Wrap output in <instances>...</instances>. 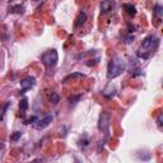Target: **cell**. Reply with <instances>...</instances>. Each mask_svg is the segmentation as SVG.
Listing matches in <instances>:
<instances>
[{"mask_svg":"<svg viewBox=\"0 0 163 163\" xmlns=\"http://www.w3.org/2000/svg\"><path fill=\"white\" fill-rule=\"evenodd\" d=\"M158 45H159L158 37H156L154 34H149V36H147L144 40H143L140 47H139L138 51H137V56L142 60L149 59V57L154 54V51L157 50Z\"/></svg>","mask_w":163,"mask_h":163,"instance_id":"obj_1","label":"cell"},{"mask_svg":"<svg viewBox=\"0 0 163 163\" xmlns=\"http://www.w3.org/2000/svg\"><path fill=\"white\" fill-rule=\"evenodd\" d=\"M126 69V61L122 59L121 56H115L114 59L110 60L107 66V78L108 79H115L117 78L120 74H122V71H125Z\"/></svg>","mask_w":163,"mask_h":163,"instance_id":"obj_2","label":"cell"},{"mask_svg":"<svg viewBox=\"0 0 163 163\" xmlns=\"http://www.w3.org/2000/svg\"><path fill=\"white\" fill-rule=\"evenodd\" d=\"M41 61L49 69H51V68L55 66V65L57 64V61H59V55H57V52L55 51V50H50V51L45 52L44 55L41 56Z\"/></svg>","mask_w":163,"mask_h":163,"instance_id":"obj_3","label":"cell"},{"mask_svg":"<svg viewBox=\"0 0 163 163\" xmlns=\"http://www.w3.org/2000/svg\"><path fill=\"white\" fill-rule=\"evenodd\" d=\"M108 127H110V115L103 112V114H101L98 120V129L101 131H107Z\"/></svg>","mask_w":163,"mask_h":163,"instance_id":"obj_4","label":"cell"},{"mask_svg":"<svg viewBox=\"0 0 163 163\" xmlns=\"http://www.w3.org/2000/svg\"><path fill=\"white\" fill-rule=\"evenodd\" d=\"M52 120H54V116H52V115H47V116H45L44 119L37 120V121L34 122V129H37V130H44L45 127H47L50 124H51Z\"/></svg>","mask_w":163,"mask_h":163,"instance_id":"obj_5","label":"cell"},{"mask_svg":"<svg viewBox=\"0 0 163 163\" xmlns=\"http://www.w3.org/2000/svg\"><path fill=\"white\" fill-rule=\"evenodd\" d=\"M34 84H36V79L33 78V76H27V78L22 79L21 80V88H22V93H24L26 91H28V89L33 88Z\"/></svg>","mask_w":163,"mask_h":163,"instance_id":"obj_6","label":"cell"},{"mask_svg":"<svg viewBox=\"0 0 163 163\" xmlns=\"http://www.w3.org/2000/svg\"><path fill=\"white\" fill-rule=\"evenodd\" d=\"M85 21H87V14H85L84 11H80L78 14V18L75 19V27L76 28H78V27H82L85 23Z\"/></svg>","mask_w":163,"mask_h":163,"instance_id":"obj_7","label":"cell"},{"mask_svg":"<svg viewBox=\"0 0 163 163\" xmlns=\"http://www.w3.org/2000/svg\"><path fill=\"white\" fill-rule=\"evenodd\" d=\"M112 6H114V4L111 3V0H103L102 4H101V11L102 13H107V11L112 10Z\"/></svg>","mask_w":163,"mask_h":163,"instance_id":"obj_8","label":"cell"},{"mask_svg":"<svg viewBox=\"0 0 163 163\" xmlns=\"http://www.w3.org/2000/svg\"><path fill=\"white\" fill-rule=\"evenodd\" d=\"M27 108H28V99L24 97V98L21 99V103H19V111H21V116H22V117L26 115Z\"/></svg>","mask_w":163,"mask_h":163,"instance_id":"obj_9","label":"cell"},{"mask_svg":"<svg viewBox=\"0 0 163 163\" xmlns=\"http://www.w3.org/2000/svg\"><path fill=\"white\" fill-rule=\"evenodd\" d=\"M122 8L126 10V13L131 15V17H134L135 14H137V9H135V6L133 5V4H124Z\"/></svg>","mask_w":163,"mask_h":163,"instance_id":"obj_10","label":"cell"},{"mask_svg":"<svg viewBox=\"0 0 163 163\" xmlns=\"http://www.w3.org/2000/svg\"><path fill=\"white\" fill-rule=\"evenodd\" d=\"M78 78H84V74H82V73H71V74L65 76V78L63 79V82H64V83H66V82L71 80V79H78Z\"/></svg>","mask_w":163,"mask_h":163,"instance_id":"obj_11","label":"cell"},{"mask_svg":"<svg viewBox=\"0 0 163 163\" xmlns=\"http://www.w3.org/2000/svg\"><path fill=\"white\" fill-rule=\"evenodd\" d=\"M162 14H163V8H162V5H159V4H156V5H154V8H153V15H156V17L161 18Z\"/></svg>","mask_w":163,"mask_h":163,"instance_id":"obj_12","label":"cell"},{"mask_svg":"<svg viewBox=\"0 0 163 163\" xmlns=\"http://www.w3.org/2000/svg\"><path fill=\"white\" fill-rule=\"evenodd\" d=\"M60 101V97L56 92H52L51 93V97H50V102H52V104H57Z\"/></svg>","mask_w":163,"mask_h":163,"instance_id":"obj_13","label":"cell"},{"mask_svg":"<svg viewBox=\"0 0 163 163\" xmlns=\"http://www.w3.org/2000/svg\"><path fill=\"white\" fill-rule=\"evenodd\" d=\"M89 142H91V140H89V138L83 137V138H82L80 140H79V145L82 147V148H87V147L89 145Z\"/></svg>","mask_w":163,"mask_h":163,"instance_id":"obj_14","label":"cell"},{"mask_svg":"<svg viewBox=\"0 0 163 163\" xmlns=\"http://www.w3.org/2000/svg\"><path fill=\"white\" fill-rule=\"evenodd\" d=\"M80 98H82L80 94H78V96H71V97H69V102H70V104H75V103L79 102Z\"/></svg>","mask_w":163,"mask_h":163,"instance_id":"obj_15","label":"cell"},{"mask_svg":"<svg viewBox=\"0 0 163 163\" xmlns=\"http://www.w3.org/2000/svg\"><path fill=\"white\" fill-rule=\"evenodd\" d=\"M21 137H22V133H21V131H15L14 134L10 135V140H11V142H17V140H19V139H21Z\"/></svg>","mask_w":163,"mask_h":163,"instance_id":"obj_16","label":"cell"},{"mask_svg":"<svg viewBox=\"0 0 163 163\" xmlns=\"http://www.w3.org/2000/svg\"><path fill=\"white\" fill-rule=\"evenodd\" d=\"M10 13H18V14L23 13V6H21V5H17V6H13V8H10Z\"/></svg>","mask_w":163,"mask_h":163,"instance_id":"obj_17","label":"cell"},{"mask_svg":"<svg viewBox=\"0 0 163 163\" xmlns=\"http://www.w3.org/2000/svg\"><path fill=\"white\" fill-rule=\"evenodd\" d=\"M124 40H125V41H124V42H125V44H127V45H129V44H131V42L134 41V36H133V34H129V36L124 37Z\"/></svg>","mask_w":163,"mask_h":163,"instance_id":"obj_18","label":"cell"},{"mask_svg":"<svg viewBox=\"0 0 163 163\" xmlns=\"http://www.w3.org/2000/svg\"><path fill=\"white\" fill-rule=\"evenodd\" d=\"M33 121H37V117H36V116H32V117H31V119L26 120V121H24V124H26V125H29V124H33Z\"/></svg>","mask_w":163,"mask_h":163,"instance_id":"obj_19","label":"cell"},{"mask_svg":"<svg viewBox=\"0 0 163 163\" xmlns=\"http://www.w3.org/2000/svg\"><path fill=\"white\" fill-rule=\"evenodd\" d=\"M162 119H163V114H159V116H158V119H157V125L158 127H162Z\"/></svg>","mask_w":163,"mask_h":163,"instance_id":"obj_20","label":"cell"},{"mask_svg":"<svg viewBox=\"0 0 163 163\" xmlns=\"http://www.w3.org/2000/svg\"><path fill=\"white\" fill-rule=\"evenodd\" d=\"M127 28H129V32H130V33H133V32H135V29H137V27H135V26H133V24H131V23H129V24H127Z\"/></svg>","mask_w":163,"mask_h":163,"instance_id":"obj_21","label":"cell"},{"mask_svg":"<svg viewBox=\"0 0 163 163\" xmlns=\"http://www.w3.org/2000/svg\"><path fill=\"white\" fill-rule=\"evenodd\" d=\"M8 106H9V102H6V103H5V106H4V108H3V112H1V115H0V119H3V117H4V114H5V111H6Z\"/></svg>","mask_w":163,"mask_h":163,"instance_id":"obj_22","label":"cell"}]
</instances>
